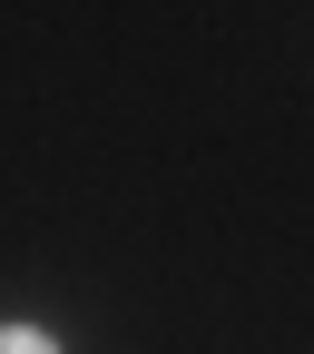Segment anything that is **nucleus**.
Wrapping results in <instances>:
<instances>
[{
	"label": "nucleus",
	"instance_id": "1",
	"mask_svg": "<svg viewBox=\"0 0 314 354\" xmlns=\"http://www.w3.org/2000/svg\"><path fill=\"white\" fill-rule=\"evenodd\" d=\"M0 354H59V344L39 335V325H0Z\"/></svg>",
	"mask_w": 314,
	"mask_h": 354
}]
</instances>
